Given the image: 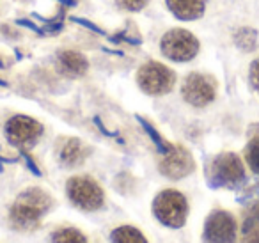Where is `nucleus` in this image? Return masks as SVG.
I'll use <instances>...</instances> for the list:
<instances>
[{
	"label": "nucleus",
	"mask_w": 259,
	"mask_h": 243,
	"mask_svg": "<svg viewBox=\"0 0 259 243\" xmlns=\"http://www.w3.org/2000/svg\"><path fill=\"white\" fill-rule=\"evenodd\" d=\"M52 197L41 188H29L18 195L11 208V224L22 231H32L41 224V218L50 211Z\"/></svg>",
	"instance_id": "nucleus-1"
},
{
	"label": "nucleus",
	"mask_w": 259,
	"mask_h": 243,
	"mask_svg": "<svg viewBox=\"0 0 259 243\" xmlns=\"http://www.w3.org/2000/svg\"><path fill=\"white\" fill-rule=\"evenodd\" d=\"M153 213L167 227H181L187 222L188 215L187 197L178 190H163L153 202Z\"/></svg>",
	"instance_id": "nucleus-2"
},
{
	"label": "nucleus",
	"mask_w": 259,
	"mask_h": 243,
	"mask_svg": "<svg viewBox=\"0 0 259 243\" xmlns=\"http://www.w3.org/2000/svg\"><path fill=\"white\" fill-rule=\"evenodd\" d=\"M245 181V167L238 154L222 153L209 165V183L211 186L238 188Z\"/></svg>",
	"instance_id": "nucleus-3"
},
{
	"label": "nucleus",
	"mask_w": 259,
	"mask_h": 243,
	"mask_svg": "<svg viewBox=\"0 0 259 243\" xmlns=\"http://www.w3.org/2000/svg\"><path fill=\"white\" fill-rule=\"evenodd\" d=\"M66 190H68L69 200L83 211H96L105 202L103 188L89 176L71 178L66 185Z\"/></svg>",
	"instance_id": "nucleus-4"
},
{
	"label": "nucleus",
	"mask_w": 259,
	"mask_h": 243,
	"mask_svg": "<svg viewBox=\"0 0 259 243\" xmlns=\"http://www.w3.org/2000/svg\"><path fill=\"white\" fill-rule=\"evenodd\" d=\"M137 80L144 93L160 96V94H167L172 89L174 82H176V75L160 62H148L139 69Z\"/></svg>",
	"instance_id": "nucleus-5"
},
{
	"label": "nucleus",
	"mask_w": 259,
	"mask_h": 243,
	"mask_svg": "<svg viewBox=\"0 0 259 243\" xmlns=\"http://www.w3.org/2000/svg\"><path fill=\"white\" fill-rule=\"evenodd\" d=\"M162 52L169 59L178 62H187L194 59L199 52V41L194 34L183 29H174L163 36L162 39Z\"/></svg>",
	"instance_id": "nucleus-6"
},
{
	"label": "nucleus",
	"mask_w": 259,
	"mask_h": 243,
	"mask_svg": "<svg viewBox=\"0 0 259 243\" xmlns=\"http://www.w3.org/2000/svg\"><path fill=\"white\" fill-rule=\"evenodd\" d=\"M236 218L229 211L217 210L206 220L202 239H204V243H234L236 241Z\"/></svg>",
	"instance_id": "nucleus-7"
},
{
	"label": "nucleus",
	"mask_w": 259,
	"mask_h": 243,
	"mask_svg": "<svg viewBox=\"0 0 259 243\" xmlns=\"http://www.w3.org/2000/svg\"><path fill=\"white\" fill-rule=\"evenodd\" d=\"M6 135L11 144L22 147V149H29L43 135V126L32 117L15 115L6 125Z\"/></svg>",
	"instance_id": "nucleus-8"
},
{
	"label": "nucleus",
	"mask_w": 259,
	"mask_h": 243,
	"mask_svg": "<svg viewBox=\"0 0 259 243\" xmlns=\"http://www.w3.org/2000/svg\"><path fill=\"white\" fill-rule=\"evenodd\" d=\"M183 98L187 103L194 107H206L217 96V84L211 76L202 75V73H192L187 76L183 84Z\"/></svg>",
	"instance_id": "nucleus-9"
},
{
	"label": "nucleus",
	"mask_w": 259,
	"mask_h": 243,
	"mask_svg": "<svg viewBox=\"0 0 259 243\" xmlns=\"http://www.w3.org/2000/svg\"><path fill=\"white\" fill-rule=\"evenodd\" d=\"M194 171V160L190 153L181 146H172L170 144L162 153L160 160V172L170 179H181Z\"/></svg>",
	"instance_id": "nucleus-10"
},
{
	"label": "nucleus",
	"mask_w": 259,
	"mask_h": 243,
	"mask_svg": "<svg viewBox=\"0 0 259 243\" xmlns=\"http://www.w3.org/2000/svg\"><path fill=\"white\" fill-rule=\"evenodd\" d=\"M57 64L59 69H61L64 75L69 76H80L87 71V61L82 54L78 52H73V50H66L59 54L57 59Z\"/></svg>",
	"instance_id": "nucleus-11"
},
{
	"label": "nucleus",
	"mask_w": 259,
	"mask_h": 243,
	"mask_svg": "<svg viewBox=\"0 0 259 243\" xmlns=\"http://www.w3.org/2000/svg\"><path fill=\"white\" fill-rule=\"evenodd\" d=\"M167 6L180 20H195L204 13V0H167Z\"/></svg>",
	"instance_id": "nucleus-12"
},
{
	"label": "nucleus",
	"mask_w": 259,
	"mask_h": 243,
	"mask_svg": "<svg viewBox=\"0 0 259 243\" xmlns=\"http://www.w3.org/2000/svg\"><path fill=\"white\" fill-rule=\"evenodd\" d=\"M85 147L78 139H68L61 147V161L68 167H76L85 160Z\"/></svg>",
	"instance_id": "nucleus-13"
},
{
	"label": "nucleus",
	"mask_w": 259,
	"mask_h": 243,
	"mask_svg": "<svg viewBox=\"0 0 259 243\" xmlns=\"http://www.w3.org/2000/svg\"><path fill=\"white\" fill-rule=\"evenodd\" d=\"M243 243H259V202L245 213Z\"/></svg>",
	"instance_id": "nucleus-14"
},
{
	"label": "nucleus",
	"mask_w": 259,
	"mask_h": 243,
	"mask_svg": "<svg viewBox=\"0 0 259 243\" xmlns=\"http://www.w3.org/2000/svg\"><path fill=\"white\" fill-rule=\"evenodd\" d=\"M112 243H148V239L144 238L139 229L132 227V225H122L117 227L110 236Z\"/></svg>",
	"instance_id": "nucleus-15"
},
{
	"label": "nucleus",
	"mask_w": 259,
	"mask_h": 243,
	"mask_svg": "<svg viewBox=\"0 0 259 243\" xmlns=\"http://www.w3.org/2000/svg\"><path fill=\"white\" fill-rule=\"evenodd\" d=\"M52 243H87V238L75 227L57 229L52 236Z\"/></svg>",
	"instance_id": "nucleus-16"
},
{
	"label": "nucleus",
	"mask_w": 259,
	"mask_h": 243,
	"mask_svg": "<svg viewBox=\"0 0 259 243\" xmlns=\"http://www.w3.org/2000/svg\"><path fill=\"white\" fill-rule=\"evenodd\" d=\"M245 160L250 171L259 176V135L252 137L245 146Z\"/></svg>",
	"instance_id": "nucleus-17"
},
{
	"label": "nucleus",
	"mask_w": 259,
	"mask_h": 243,
	"mask_svg": "<svg viewBox=\"0 0 259 243\" xmlns=\"http://www.w3.org/2000/svg\"><path fill=\"white\" fill-rule=\"evenodd\" d=\"M119 4L128 11H141L148 4V0H119Z\"/></svg>",
	"instance_id": "nucleus-18"
},
{
	"label": "nucleus",
	"mask_w": 259,
	"mask_h": 243,
	"mask_svg": "<svg viewBox=\"0 0 259 243\" xmlns=\"http://www.w3.org/2000/svg\"><path fill=\"white\" fill-rule=\"evenodd\" d=\"M250 84H252V87H254L255 91L259 93V59L257 61H254L252 62V66H250Z\"/></svg>",
	"instance_id": "nucleus-19"
}]
</instances>
